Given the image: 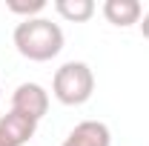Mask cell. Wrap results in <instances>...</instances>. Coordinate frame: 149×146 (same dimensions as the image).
I'll use <instances>...</instances> for the list:
<instances>
[{
    "label": "cell",
    "instance_id": "9",
    "mask_svg": "<svg viewBox=\"0 0 149 146\" xmlns=\"http://www.w3.org/2000/svg\"><path fill=\"white\" fill-rule=\"evenodd\" d=\"M141 32H143V37L149 40V12L143 15V17H141Z\"/></svg>",
    "mask_w": 149,
    "mask_h": 146
},
{
    "label": "cell",
    "instance_id": "8",
    "mask_svg": "<svg viewBox=\"0 0 149 146\" xmlns=\"http://www.w3.org/2000/svg\"><path fill=\"white\" fill-rule=\"evenodd\" d=\"M6 9L12 15H20L23 20H32V17H40V12L46 9V0H9Z\"/></svg>",
    "mask_w": 149,
    "mask_h": 146
},
{
    "label": "cell",
    "instance_id": "7",
    "mask_svg": "<svg viewBox=\"0 0 149 146\" xmlns=\"http://www.w3.org/2000/svg\"><path fill=\"white\" fill-rule=\"evenodd\" d=\"M55 12L69 23H86L95 15V0H55Z\"/></svg>",
    "mask_w": 149,
    "mask_h": 146
},
{
    "label": "cell",
    "instance_id": "4",
    "mask_svg": "<svg viewBox=\"0 0 149 146\" xmlns=\"http://www.w3.org/2000/svg\"><path fill=\"white\" fill-rule=\"evenodd\" d=\"M35 132H37V123L20 112L9 109L6 115H0V138L9 146H26L35 138Z\"/></svg>",
    "mask_w": 149,
    "mask_h": 146
},
{
    "label": "cell",
    "instance_id": "1",
    "mask_svg": "<svg viewBox=\"0 0 149 146\" xmlns=\"http://www.w3.org/2000/svg\"><path fill=\"white\" fill-rule=\"evenodd\" d=\"M15 49L26 60H35V63H46L63 52V29L52 23L49 17H32V20H20L15 26Z\"/></svg>",
    "mask_w": 149,
    "mask_h": 146
},
{
    "label": "cell",
    "instance_id": "6",
    "mask_svg": "<svg viewBox=\"0 0 149 146\" xmlns=\"http://www.w3.org/2000/svg\"><path fill=\"white\" fill-rule=\"evenodd\" d=\"M103 17L118 29H129L143 17V6L138 0H106L103 3Z\"/></svg>",
    "mask_w": 149,
    "mask_h": 146
},
{
    "label": "cell",
    "instance_id": "2",
    "mask_svg": "<svg viewBox=\"0 0 149 146\" xmlns=\"http://www.w3.org/2000/svg\"><path fill=\"white\" fill-rule=\"evenodd\" d=\"M52 95L63 106H83L95 95V72L83 60L63 63L52 77Z\"/></svg>",
    "mask_w": 149,
    "mask_h": 146
},
{
    "label": "cell",
    "instance_id": "10",
    "mask_svg": "<svg viewBox=\"0 0 149 146\" xmlns=\"http://www.w3.org/2000/svg\"><path fill=\"white\" fill-rule=\"evenodd\" d=\"M0 146H9V143H6V140H3V138H0Z\"/></svg>",
    "mask_w": 149,
    "mask_h": 146
},
{
    "label": "cell",
    "instance_id": "5",
    "mask_svg": "<svg viewBox=\"0 0 149 146\" xmlns=\"http://www.w3.org/2000/svg\"><path fill=\"white\" fill-rule=\"evenodd\" d=\"M60 146H112V132L103 120H80Z\"/></svg>",
    "mask_w": 149,
    "mask_h": 146
},
{
    "label": "cell",
    "instance_id": "3",
    "mask_svg": "<svg viewBox=\"0 0 149 146\" xmlns=\"http://www.w3.org/2000/svg\"><path fill=\"white\" fill-rule=\"evenodd\" d=\"M12 112H20L32 120H40L49 112V92L40 83H20L17 89L12 92Z\"/></svg>",
    "mask_w": 149,
    "mask_h": 146
}]
</instances>
